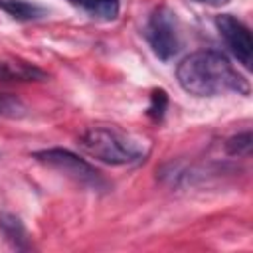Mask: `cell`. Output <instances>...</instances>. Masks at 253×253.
Wrapping results in <instances>:
<instances>
[{"label": "cell", "instance_id": "cell-1", "mask_svg": "<svg viewBox=\"0 0 253 253\" xmlns=\"http://www.w3.org/2000/svg\"><path fill=\"white\" fill-rule=\"evenodd\" d=\"M180 87L194 97H217L223 93L249 95V81L215 49H200L186 55L176 67Z\"/></svg>", "mask_w": 253, "mask_h": 253}, {"label": "cell", "instance_id": "cell-2", "mask_svg": "<svg viewBox=\"0 0 253 253\" xmlns=\"http://www.w3.org/2000/svg\"><path fill=\"white\" fill-rule=\"evenodd\" d=\"M79 146L93 158L123 166L136 164L148 156V146L142 138L123 132L117 126H91L79 136Z\"/></svg>", "mask_w": 253, "mask_h": 253}, {"label": "cell", "instance_id": "cell-3", "mask_svg": "<svg viewBox=\"0 0 253 253\" xmlns=\"http://www.w3.org/2000/svg\"><path fill=\"white\" fill-rule=\"evenodd\" d=\"M34 158L61 174H65L67 178H71L73 182L85 186V188H91V190H107L109 184L107 180L101 176V172L91 166L87 160H83L81 156H77L75 152L67 150V148H43V150H38L34 152Z\"/></svg>", "mask_w": 253, "mask_h": 253}, {"label": "cell", "instance_id": "cell-4", "mask_svg": "<svg viewBox=\"0 0 253 253\" xmlns=\"http://www.w3.org/2000/svg\"><path fill=\"white\" fill-rule=\"evenodd\" d=\"M144 38H146L152 53L160 61H170L180 49V34H178L176 14L166 6L156 8L146 20Z\"/></svg>", "mask_w": 253, "mask_h": 253}, {"label": "cell", "instance_id": "cell-5", "mask_svg": "<svg viewBox=\"0 0 253 253\" xmlns=\"http://www.w3.org/2000/svg\"><path fill=\"white\" fill-rule=\"evenodd\" d=\"M215 26L229 51L237 57V61L245 69H249L253 63V38L249 28L233 14H219L215 18Z\"/></svg>", "mask_w": 253, "mask_h": 253}, {"label": "cell", "instance_id": "cell-6", "mask_svg": "<svg viewBox=\"0 0 253 253\" xmlns=\"http://www.w3.org/2000/svg\"><path fill=\"white\" fill-rule=\"evenodd\" d=\"M47 73L36 67L34 63L22 59L0 57V81L6 83H26V81H45Z\"/></svg>", "mask_w": 253, "mask_h": 253}, {"label": "cell", "instance_id": "cell-7", "mask_svg": "<svg viewBox=\"0 0 253 253\" xmlns=\"http://www.w3.org/2000/svg\"><path fill=\"white\" fill-rule=\"evenodd\" d=\"M0 229H2L4 237L12 243V247H16L20 251L30 249L28 229L24 227V223H22V219L18 215L8 213V211H2L0 213Z\"/></svg>", "mask_w": 253, "mask_h": 253}, {"label": "cell", "instance_id": "cell-8", "mask_svg": "<svg viewBox=\"0 0 253 253\" xmlns=\"http://www.w3.org/2000/svg\"><path fill=\"white\" fill-rule=\"evenodd\" d=\"M0 10L18 22H36L47 16V10L28 0H0Z\"/></svg>", "mask_w": 253, "mask_h": 253}, {"label": "cell", "instance_id": "cell-9", "mask_svg": "<svg viewBox=\"0 0 253 253\" xmlns=\"http://www.w3.org/2000/svg\"><path fill=\"white\" fill-rule=\"evenodd\" d=\"M73 4L81 6L93 18L111 22L119 16V0H71Z\"/></svg>", "mask_w": 253, "mask_h": 253}, {"label": "cell", "instance_id": "cell-10", "mask_svg": "<svg viewBox=\"0 0 253 253\" xmlns=\"http://www.w3.org/2000/svg\"><path fill=\"white\" fill-rule=\"evenodd\" d=\"M26 105L10 93H0V119H22L26 117Z\"/></svg>", "mask_w": 253, "mask_h": 253}, {"label": "cell", "instance_id": "cell-11", "mask_svg": "<svg viewBox=\"0 0 253 253\" xmlns=\"http://www.w3.org/2000/svg\"><path fill=\"white\" fill-rule=\"evenodd\" d=\"M251 130L237 132L225 140V152L229 156H247L251 152Z\"/></svg>", "mask_w": 253, "mask_h": 253}, {"label": "cell", "instance_id": "cell-12", "mask_svg": "<svg viewBox=\"0 0 253 253\" xmlns=\"http://www.w3.org/2000/svg\"><path fill=\"white\" fill-rule=\"evenodd\" d=\"M166 107H168V95H166V91H162V89L152 91V95H150V105H148V111H146L148 117H152L154 121H160V119L164 117Z\"/></svg>", "mask_w": 253, "mask_h": 253}, {"label": "cell", "instance_id": "cell-13", "mask_svg": "<svg viewBox=\"0 0 253 253\" xmlns=\"http://www.w3.org/2000/svg\"><path fill=\"white\" fill-rule=\"evenodd\" d=\"M196 2H202V4H223L227 0H196Z\"/></svg>", "mask_w": 253, "mask_h": 253}]
</instances>
